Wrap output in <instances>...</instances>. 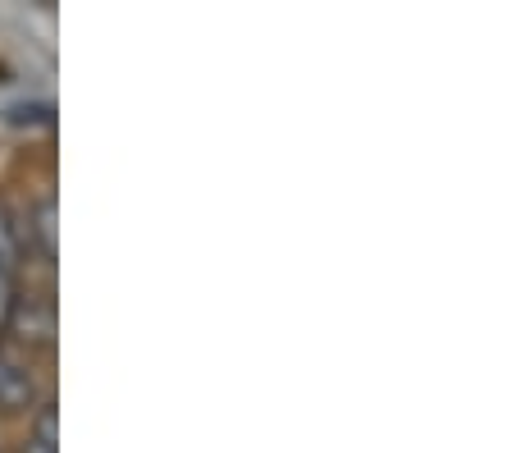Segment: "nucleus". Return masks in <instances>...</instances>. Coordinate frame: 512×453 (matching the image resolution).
Here are the masks:
<instances>
[{
  "label": "nucleus",
  "mask_w": 512,
  "mask_h": 453,
  "mask_svg": "<svg viewBox=\"0 0 512 453\" xmlns=\"http://www.w3.org/2000/svg\"><path fill=\"white\" fill-rule=\"evenodd\" d=\"M10 330L19 335V344H28V348H51L55 302L46 298V293H28V298L19 293V307H14V316H10Z\"/></svg>",
  "instance_id": "1"
},
{
  "label": "nucleus",
  "mask_w": 512,
  "mask_h": 453,
  "mask_svg": "<svg viewBox=\"0 0 512 453\" xmlns=\"http://www.w3.org/2000/svg\"><path fill=\"white\" fill-rule=\"evenodd\" d=\"M37 399V380L10 348L0 344V412H28Z\"/></svg>",
  "instance_id": "2"
},
{
  "label": "nucleus",
  "mask_w": 512,
  "mask_h": 453,
  "mask_svg": "<svg viewBox=\"0 0 512 453\" xmlns=\"http://www.w3.org/2000/svg\"><path fill=\"white\" fill-rule=\"evenodd\" d=\"M28 234L37 238V248H42L46 261H55V197L46 193L42 202L32 206V216H28Z\"/></svg>",
  "instance_id": "3"
},
{
  "label": "nucleus",
  "mask_w": 512,
  "mask_h": 453,
  "mask_svg": "<svg viewBox=\"0 0 512 453\" xmlns=\"http://www.w3.org/2000/svg\"><path fill=\"white\" fill-rule=\"evenodd\" d=\"M23 257V238H19V220H14V211L5 202H0V275H14V266H19Z\"/></svg>",
  "instance_id": "4"
},
{
  "label": "nucleus",
  "mask_w": 512,
  "mask_h": 453,
  "mask_svg": "<svg viewBox=\"0 0 512 453\" xmlns=\"http://www.w3.org/2000/svg\"><path fill=\"white\" fill-rule=\"evenodd\" d=\"M23 453H60V449H55V408H51V403L37 412V435L28 440V449H23Z\"/></svg>",
  "instance_id": "5"
},
{
  "label": "nucleus",
  "mask_w": 512,
  "mask_h": 453,
  "mask_svg": "<svg viewBox=\"0 0 512 453\" xmlns=\"http://www.w3.org/2000/svg\"><path fill=\"white\" fill-rule=\"evenodd\" d=\"M14 307H19V284H14V275H0V335L10 330Z\"/></svg>",
  "instance_id": "6"
}]
</instances>
